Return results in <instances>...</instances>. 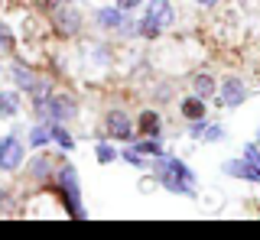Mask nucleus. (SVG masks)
Segmentation results:
<instances>
[{
	"instance_id": "obj_6",
	"label": "nucleus",
	"mask_w": 260,
	"mask_h": 240,
	"mask_svg": "<svg viewBox=\"0 0 260 240\" xmlns=\"http://www.w3.org/2000/svg\"><path fill=\"white\" fill-rule=\"evenodd\" d=\"M46 17H49V26H52V33L62 36V39L78 36L81 26H85V17H81L78 4H62V7H55V10H49Z\"/></svg>"
},
{
	"instance_id": "obj_21",
	"label": "nucleus",
	"mask_w": 260,
	"mask_h": 240,
	"mask_svg": "<svg viewBox=\"0 0 260 240\" xmlns=\"http://www.w3.org/2000/svg\"><path fill=\"white\" fill-rule=\"evenodd\" d=\"M120 163H127L130 169H150V159H146L143 153H137V149L130 146V143H127L124 153H120Z\"/></svg>"
},
{
	"instance_id": "obj_7",
	"label": "nucleus",
	"mask_w": 260,
	"mask_h": 240,
	"mask_svg": "<svg viewBox=\"0 0 260 240\" xmlns=\"http://www.w3.org/2000/svg\"><path fill=\"white\" fill-rule=\"evenodd\" d=\"M10 82L16 91H23L26 98H39V94L52 91V78L39 75V71H32V65H10Z\"/></svg>"
},
{
	"instance_id": "obj_23",
	"label": "nucleus",
	"mask_w": 260,
	"mask_h": 240,
	"mask_svg": "<svg viewBox=\"0 0 260 240\" xmlns=\"http://www.w3.org/2000/svg\"><path fill=\"white\" fill-rule=\"evenodd\" d=\"M94 159H98L101 166H108V163H114V159H120V153L111 146V143L101 140V143H94Z\"/></svg>"
},
{
	"instance_id": "obj_4",
	"label": "nucleus",
	"mask_w": 260,
	"mask_h": 240,
	"mask_svg": "<svg viewBox=\"0 0 260 240\" xmlns=\"http://www.w3.org/2000/svg\"><path fill=\"white\" fill-rule=\"evenodd\" d=\"M173 23H176V7H173V0H146L140 20H137V39L156 43V39L166 33Z\"/></svg>"
},
{
	"instance_id": "obj_27",
	"label": "nucleus",
	"mask_w": 260,
	"mask_h": 240,
	"mask_svg": "<svg viewBox=\"0 0 260 240\" xmlns=\"http://www.w3.org/2000/svg\"><path fill=\"white\" fill-rule=\"evenodd\" d=\"M153 94H156L159 104L162 101H173V88H169V85H156V91H153Z\"/></svg>"
},
{
	"instance_id": "obj_28",
	"label": "nucleus",
	"mask_w": 260,
	"mask_h": 240,
	"mask_svg": "<svg viewBox=\"0 0 260 240\" xmlns=\"http://www.w3.org/2000/svg\"><path fill=\"white\" fill-rule=\"evenodd\" d=\"M146 4V0H117V7L120 10H127V13H134V10H140V7Z\"/></svg>"
},
{
	"instance_id": "obj_13",
	"label": "nucleus",
	"mask_w": 260,
	"mask_h": 240,
	"mask_svg": "<svg viewBox=\"0 0 260 240\" xmlns=\"http://www.w3.org/2000/svg\"><path fill=\"white\" fill-rule=\"evenodd\" d=\"M134 124H137V137H162V114L153 107L140 110L134 117Z\"/></svg>"
},
{
	"instance_id": "obj_14",
	"label": "nucleus",
	"mask_w": 260,
	"mask_h": 240,
	"mask_svg": "<svg viewBox=\"0 0 260 240\" xmlns=\"http://www.w3.org/2000/svg\"><path fill=\"white\" fill-rule=\"evenodd\" d=\"M179 114H182L185 124H189V120H199V117H208V104H205V98H199V94H185V98H179Z\"/></svg>"
},
{
	"instance_id": "obj_16",
	"label": "nucleus",
	"mask_w": 260,
	"mask_h": 240,
	"mask_svg": "<svg viewBox=\"0 0 260 240\" xmlns=\"http://www.w3.org/2000/svg\"><path fill=\"white\" fill-rule=\"evenodd\" d=\"M192 94H199V98H215V91H218V78L211 75V71H195L192 75Z\"/></svg>"
},
{
	"instance_id": "obj_29",
	"label": "nucleus",
	"mask_w": 260,
	"mask_h": 240,
	"mask_svg": "<svg viewBox=\"0 0 260 240\" xmlns=\"http://www.w3.org/2000/svg\"><path fill=\"white\" fill-rule=\"evenodd\" d=\"M10 202H13V191L0 188V211H10Z\"/></svg>"
},
{
	"instance_id": "obj_9",
	"label": "nucleus",
	"mask_w": 260,
	"mask_h": 240,
	"mask_svg": "<svg viewBox=\"0 0 260 240\" xmlns=\"http://www.w3.org/2000/svg\"><path fill=\"white\" fill-rule=\"evenodd\" d=\"M101 127H104V137H108V140H117V143H130V140L137 137V124H134V117H130L127 110H120V107L104 110Z\"/></svg>"
},
{
	"instance_id": "obj_3",
	"label": "nucleus",
	"mask_w": 260,
	"mask_h": 240,
	"mask_svg": "<svg viewBox=\"0 0 260 240\" xmlns=\"http://www.w3.org/2000/svg\"><path fill=\"white\" fill-rule=\"evenodd\" d=\"M52 188H55V195L62 198L65 214H69V218H75V221H85L88 218L85 205H81V179H78V169L72 163H65V159H62V163L55 166Z\"/></svg>"
},
{
	"instance_id": "obj_8",
	"label": "nucleus",
	"mask_w": 260,
	"mask_h": 240,
	"mask_svg": "<svg viewBox=\"0 0 260 240\" xmlns=\"http://www.w3.org/2000/svg\"><path fill=\"white\" fill-rule=\"evenodd\" d=\"M23 163H26V143H23L20 130L0 137V172L13 175L23 169Z\"/></svg>"
},
{
	"instance_id": "obj_25",
	"label": "nucleus",
	"mask_w": 260,
	"mask_h": 240,
	"mask_svg": "<svg viewBox=\"0 0 260 240\" xmlns=\"http://www.w3.org/2000/svg\"><path fill=\"white\" fill-rule=\"evenodd\" d=\"M244 159L254 163L257 169H260V143H247V146H244Z\"/></svg>"
},
{
	"instance_id": "obj_1",
	"label": "nucleus",
	"mask_w": 260,
	"mask_h": 240,
	"mask_svg": "<svg viewBox=\"0 0 260 240\" xmlns=\"http://www.w3.org/2000/svg\"><path fill=\"white\" fill-rule=\"evenodd\" d=\"M156 179V185H162L169 195L179 198H195V169L185 159H179L173 153H162L150 159V169H146Z\"/></svg>"
},
{
	"instance_id": "obj_15",
	"label": "nucleus",
	"mask_w": 260,
	"mask_h": 240,
	"mask_svg": "<svg viewBox=\"0 0 260 240\" xmlns=\"http://www.w3.org/2000/svg\"><path fill=\"white\" fill-rule=\"evenodd\" d=\"M20 110H23V91H16V88L0 91V120L20 117Z\"/></svg>"
},
{
	"instance_id": "obj_12",
	"label": "nucleus",
	"mask_w": 260,
	"mask_h": 240,
	"mask_svg": "<svg viewBox=\"0 0 260 240\" xmlns=\"http://www.w3.org/2000/svg\"><path fill=\"white\" fill-rule=\"evenodd\" d=\"M221 172L228 175V179H241V182H250V185H260V169H257L254 163H247L244 156L224 159V163H221Z\"/></svg>"
},
{
	"instance_id": "obj_30",
	"label": "nucleus",
	"mask_w": 260,
	"mask_h": 240,
	"mask_svg": "<svg viewBox=\"0 0 260 240\" xmlns=\"http://www.w3.org/2000/svg\"><path fill=\"white\" fill-rule=\"evenodd\" d=\"M218 4H221V0H195V7H202V10H215Z\"/></svg>"
},
{
	"instance_id": "obj_5",
	"label": "nucleus",
	"mask_w": 260,
	"mask_h": 240,
	"mask_svg": "<svg viewBox=\"0 0 260 240\" xmlns=\"http://www.w3.org/2000/svg\"><path fill=\"white\" fill-rule=\"evenodd\" d=\"M94 26L101 29V33H114L117 39H137V20H130L127 10H120L117 4L114 7H98L94 10Z\"/></svg>"
},
{
	"instance_id": "obj_24",
	"label": "nucleus",
	"mask_w": 260,
	"mask_h": 240,
	"mask_svg": "<svg viewBox=\"0 0 260 240\" xmlns=\"http://www.w3.org/2000/svg\"><path fill=\"white\" fill-rule=\"evenodd\" d=\"M88 59H91V65H111V49L104 43H94L88 49Z\"/></svg>"
},
{
	"instance_id": "obj_26",
	"label": "nucleus",
	"mask_w": 260,
	"mask_h": 240,
	"mask_svg": "<svg viewBox=\"0 0 260 240\" xmlns=\"http://www.w3.org/2000/svg\"><path fill=\"white\" fill-rule=\"evenodd\" d=\"M62 4H78V0H36V7H39L43 13L55 10V7H62Z\"/></svg>"
},
{
	"instance_id": "obj_10",
	"label": "nucleus",
	"mask_w": 260,
	"mask_h": 240,
	"mask_svg": "<svg viewBox=\"0 0 260 240\" xmlns=\"http://www.w3.org/2000/svg\"><path fill=\"white\" fill-rule=\"evenodd\" d=\"M247 98H250V85L244 82L241 75H224L221 82H218V91H215V98H211V101H215L218 107L231 110V107H241Z\"/></svg>"
},
{
	"instance_id": "obj_11",
	"label": "nucleus",
	"mask_w": 260,
	"mask_h": 240,
	"mask_svg": "<svg viewBox=\"0 0 260 240\" xmlns=\"http://www.w3.org/2000/svg\"><path fill=\"white\" fill-rule=\"evenodd\" d=\"M62 159L43 153V149H36V156L26 163V179L32 185H52V175H55V166H59Z\"/></svg>"
},
{
	"instance_id": "obj_22",
	"label": "nucleus",
	"mask_w": 260,
	"mask_h": 240,
	"mask_svg": "<svg viewBox=\"0 0 260 240\" xmlns=\"http://www.w3.org/2000/svg\"><path fill=\"white\" fill-rule=\"evenodd\" d=\"M13 52H16V36H13V29L0 20V55H13Z\"/></svg>"
},
{
	"instance_id": "obj_19",
	"label": "nucleus",
	"mask_w": 260,
	"mask_h": 240,
	"mask_svg": "<svg viewBox=\"0 0 260 240\" xmlns=\"http://www.w3.org/2000/svg\"><path fill=\"white\" fill-rule=\"evenodd\" d=\"M49 143H52V140H49V124H46V120H36V124L26 130V146L29 149H46Z\"/></svg>"
},
{
	"instance_id": "obj_18",
	"label": "nucleus",
	"mask_w": 260,
	"mask_h": 240,
	"mask_svg": "<svg viewBox=\"0 0 260 240\" xmlns=\"http://www.w3.org/2000/svg\"><path fill=\"white\" fill-rule=\"evenodd\" d=\"M49 140H52L55 146L62 149V153H72V149L78 146V143H75V137H72V130H69V127H65V124H55V120H52V124H49Z\"/></svg>"
},
{
	"instance_id": "obj_17",
	"label": "nucleus",
	"mask_w": 260,
	"mask_h": 240,
	"mask_svg": "<svg viewBox=\"0 0 260 240\" xmlns=\"http://www.w3.org/2000/svg\"><path fill=\"white\" fill-rule=\"evenodd\" d=\"M130 146H134L137 153H143L146 159L166 153V143H162V137H134V140H130Z\"/></svg>"
},
{
	"instance_id": "obj_31",
	"label": "nucleus",
	"mask_w": 260,
	"mask_h": 240,
	"mask_svg": "<svg viewBox=\"0 0 260 240\" xmlns=\"http://www.w3.org/2000/svg\"><path fill=\"white\" fill-rule=\"evenodd\" d=\"M257 143H260V127H257Z\"/></svg>"
},
{
	"instance_id": "obj_2",
	"label": "nucleus",
	"mask_w": 260,
	"mask_h": 240,
	"mask_svg": "<svg viewBox=\"0 0 260 240\" xmlns=\"http://www.w3.org/2000/svg\"><path fill=\"white\" fill-rule=\"evenodd\" d=\"M32 104V114L36 120H46V124H69V120L78 117V98L69 91H59V88H52V91L39 94V98H29Z\"/></svg>"
},
{
	"instance_id": "obj_20",
	"label": "nucleus",
	"mask_w": 260,
	"mask_h": 240,
	"mask_svg": "<svg viewBox=\"0 0 260 240\" xmlns=\"http://www.w3.org/2000/svg\"><path fill=\"white\" fill-rule=\"evenodd\" d=\"M224 137H228L224 124H218V120H211V117H208V124H205V130H202L199 143H221Z\"/></svg>"
}]
</instances>
